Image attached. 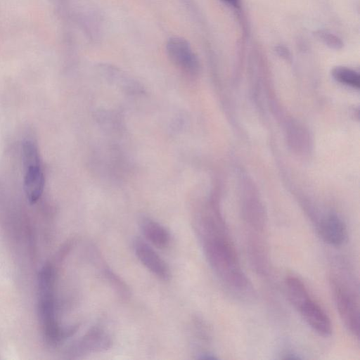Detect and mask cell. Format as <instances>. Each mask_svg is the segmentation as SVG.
Segmentation results:
<instances>
[{
    "label": "cell",
    "instance_id": "obj_5",
    "mask_svg": "<svg viewBox=\"0 0 360 360\" xmlns=\"http://www.w3.org/2000/svg\"><path fill=\"white\" fill-rule=\"evenodd\" d=\"M167 53L172 62L186 74L198 72L199 61L189 43L181 37H172L166 44Z\"/></svg>",
    "mask_w": 360,
    "mask_h": 360
},
{
    "label": "cell",
    "instance_id": "obj_2",
    "mask_svg": "<svg viewBox=\"0 0 360 360\" xmlns=\"http://www.w3.org/2000/svg\"><path fill=\"white\" fill-rule=\"evenodd\" d=\"M54 285V269L46 265L38 276L39 312L44 336L52 344L70 336L77 330V327L63 330L58 325L55 312Z\"/></svg>",
    "mask_w": 360,
    "mask_h": 360
},
{
    "label": "cell",
    "instance_id": "obj_8",
    "mask_svg": "<svg viewBox=\"0 0 360 360\" xmlns=\"http://www.w3.org/2000/svg\"><path fill=\"white\" fill-rule=\"evenodd\" d=\"M307 324L318 334L323 337L332 333L329 317L321 307L310 297L297 309Z\"/></svg>",
    "mask_w": 360,
    "mask_h": 360
},
{
    "label": "cell",
    "instance_id": "obj_9",
    "mask_svg": "<svg viewBox=\"0 0 360 360\" xmlns=\"http://www.w3.org/2000/svg\"><path fill=\"white\" fill-rule=\"evenodd\" d=\"M318 231L322 239L333 246L342 245L347 238L344 221L335 214L325 217L320 222Z\"/></svg>",
    "mask_w": 360,
    "mask_h": 360
},
{
    "label": "cell",
    "instance_id": "obj_6",
    "mask_svg": "<svg viewBox=\"0 0 360 360\" xmlns=\"http://www.w3.org/2000/svg\"><path fill=\"white\" fill-rule=\"evenodd\" d=\"M112 340L109 333L101 327L95 326L77 342L70 350L71 355L79 357L109 349Z\"/></svg>",
    "mask_w": 360,
    "mask_h": 360
},
{
    "label": "cell",
    "instance_id": "obj_11",
    "mask_svg": "<svg viewBox=\"0 0 360 360\" xmlns=\"http://www.w3.org/2000/svg\"><path fill=\"white\" fill-rule=\"evenodd\" d=\"M287 295L294 307L298 309L309 299L310 295L304 283L297 277L290 276L285 281Z\"/></svg>",
    "mask_w": 360,
    "mask_h": 360
},
{
    "label": "cell",
    "instance_id": "obj_3",
    "mask_svg": "<svg viewBox=\"0 0 360 360\" xmlns=\"http://www.w3.org/2000/svg\"><path fill=\"white\" fill-rule=\"evenodd\" d=\"M22 160L24 167L23 188L27 201L36 203L41 198L45 178L38 148L32 140H26L22 146Z\"/></svg>",
    "mask_w": 360,
    "mask_h": 360
},
{
    "label": "cell",
    "instance_id": "obj_1",
    "mask_svg": "<svg viewBox=\"0 0 360 360\" xmlns=\"http://www.w3.org/2000/svg\"><path fill=\"white\" fill-rule=\"evenodd\" d=\"M200 232L205 256L216 274L231 288H245L248 281L225 226H212Z\"/></svg>",
    "mask_w": 360,
    "mask_h": 360
},
{
    "label": "cell",
    "instance_id": "obj_14",
    "mask_svg": "<svg viewBox=\"0 0 360 360\" xmlns=\"http://www.w3.org/2000/svg\"><path fill=\"white\" fill-rule=\"evenodd\" d=\"M276 51L279 56L285 58H288L290 56L289 51L286 49L285 46L282 45L277 46L276 47Z\"/></svg>",
    "mask_w": 360,
    "mask_h": 360
},
{
    "label": "cell",
    "instance_id": "obj_10",
    "mask_svg": "<svg viewBox=\"0 0 360 360\" xmlns=\"http://www.w3.org/2000/svg\"><path fill=\"white\" fill-rule=\"evenodd\" d=\"M141 231L148 241L158 248H165L171 240L169 231L158 222L145 218L141 222Z\"/></svg>",
    "mask_w": 360,
    "mask_h": 360
},
{
    "label": "cell",
    "instance_id": "obj_4",
    "mask_svg": "<svg viewBox=\"0 0 360 360\" xmlns=\"http://www.w3.org/2000/svg\"><path fill=\"white\" fill-rule=\"evenodd\" d=\"M334 301L346 328L356 338L359 336V307L354 295L337 278L330 280Z\"/></svg>",
    "mask_w": 360,
    "mask_h": 360
},
{
    "label": "cell",
    "instance_id": "obj_7",
    "mask_svg": "<svg viewBox=\"0 0 360 360\" xmlns=\"http://www.w3.org/2000/svg\"><path fill=\"white\" fill-rule=\"evenodd\" d=\"M135 255L143 266L156 277L163 281L170 278V269L161 257L146 243L136 239L134 243Z\"/></svg>",
    "mask_w": 360,
    "mask_h": 360
},
{
    "label": "cell",
    "instance_id": "obj_13",
    "mask_svg": "<svg viewBox=\"0 0 360 360\" xmlns=\"http://www.w3.org/2000/svg\"><path fill=\"white\" fill-rule=\"evenodd\" d=\"M314 34L319 40L330 49L339 50L343 46L341 39L330 32L319 30L314 32Z\"/></svg>",
    "mask_w": 360,
    "mask_h": 360
},
{
    "label": "cell",
    "instance_id": "obj_12",
    "mask_svg": "<svg viewBox=\"0 0 360 360\" xmlns=\"http://www.w3.org/2000/svg\"><path fill=\"white\" fill-rule=\"evenodd\" d=\"M332 75L336 81L341 84L356 89L359 88V74L353 69L338 66L333 70Z\"/></svg>",
    "mask_w": 360,
    "mask_h": 360
},
{
    "label": "cell",
    "instance_id": "obj_15",
    "mask_svg": "<svg viewBox=\"0 0 360 360\" xmlns=\"http://www.w3.org/2000/svg\"><path fill=\"white\" fill-rule=\"evenodd\" d=\"M223 1H224L226 4L231 6H233V7H236L237 6H238V4H239V0H222Z\"/></svg>",
    "mask_w": 360,
    "mask_h": 360
}]
</instances>
